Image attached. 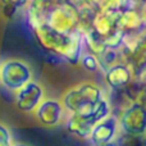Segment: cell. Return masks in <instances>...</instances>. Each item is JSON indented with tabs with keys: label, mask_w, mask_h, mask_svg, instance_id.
<instances>
[{
	"label": "cell",
	"mask_w": 146,
	"mask_h": 146,
	"mask_svg": "<svg viewBox=\"0 0 146 146\" xmlns=\"http://www.w3.org/2000/svg\"><path fill=\"white\" fill-rule=\"evenodd\" d=\"M31 31L33 33V37L44 50L62 58L68 64H80V59L85 51L82 32L63 35L51 30L46 25L36 26L31 28Z\"/></svg>",
	"instance_id": "6da1fadb"
},
{
	"label": "cell",
	"mask_w": 146,
	"mask_h": 146,
	"mask_svg": "<svg viewBox=\"0 0 146 146\" xmlns=\"http://www.w3.org/2000/svg\"><path fill=\"white\" fill-rule=\"evenodd\" d=\"M106 98L101 86L92 81H83L69 88L62 98V104L67 114H86L95 109V106Z\"/></svg>",
	"instance_id": "7a4b0ae2"
},
{
	"label": "cell",
	"mask_w": 146,
	"mask_h": 146,
	"mask_svg": "<svg viewBox=\"0 0 146 146\" xmlns=\"http://www.w3.org/2000/svg\"><path fill=\"white\" fill-rule=\"evenodd\" d=\"M111 104L108 98H104L95 106L94 110L86 114H67L66 117V128L73 136L78 137L81 140H88L92 128L103 121L104 118L111 114Z\"/></svg>",
	"instance_id": "3957f363"
},
{
	"label": "cell",
	"mask_w": 146,
	"mask_h": 146,
	"mask_svg": "<svg viewBox=\"0 0 146 146\" xmlns=\"http://www.w3.org/2000/svg\"><path fill=\"white\" fill-rule=\"evenodd\" d=\"M121 53L135 80L144 81L146 78V28L133 36H127Z\"/></svg>",
	"instance_id": "277c9868"
},
{
	"label": "cell",
	"mask_w": 146,
	"mask_h": 146,
	"mask_svg": "<svg viewBox=\"0 0 146 146\" xmlns=\"http://www.w3.org/2000/svg\"><path fill=\"white\" fill-rule=\"evenodd\" d=\"M44 25L63 35L82 32L81 13L69 0L53 8L46 17Z\"/></svg>",
	"instance_id": "5b68a950"
},
{
	"label": "cell",
	"mask_w": 146,
	"mask_h": 146,
	"mask_svg": "<svg viewBox=\"0 0 146 146\" xmlns=\"http://www.w3.org/2000/svg\"><path fill=\"white\" fill-rule=\"evenodd\" d=\"M33 80V71L22 59H5L0 63V86L14 94Z\"/></svg>",
	"instance_id": "8992f818"
},
{
	"label": "cell",
	"mask_w": 146,
	"mask_h": 146,
	"mask_svg": "<svg viewBox=\"0 0 146 146\" xmlns=\"http://www.w3.org/2000/svg\"><path fill=\"white\" fill-rule=\"evenodd\" d=\"M119 129L127 137L146 136V104L142 101H132L118 114Z\"/></svg>",
	"instance_id": "52a82bcc"
},
{
	"label": "cell",
	"mask_w": 146,
	"mask_h": 146,
	"mask_svg": "<svg viewBox=\"0 0 146 146\" xmlns=\"http://www.w3.org/2000/svg\"><path fill=\"white\" fill-rule=\"evenodd\" d=\"M44 99L45 91L42 86L33 80L14 92L15 106L23 113H33Z\"/></svg>",
	"instance_id": "ba28073f"
},
{
	"label": "cell",
	"mask_w": 146,
	"mask_h": 146,
	"mask_svg": "<svg viewBox=\"0 0 146 146\" xmlns=\"http://www.w3.org/2000/svg\"><path fill=\"white\" fill-rule=\"evenodd\" d=\"M33 113L37 121L46 127L58 126L67 117V111L62 101L56 99H44Z\"/></svg>",
	"instance_id": "9c48e42d"
},
{
	"label": "cell",
	"mask_w": 146,
	"mask_h": 146,
	"mask_svg": "<svg viewBox=\"0 0 146 146\" xmlns=\"http://www.w3.org/2000/svg\"><path fill=\"white\" fill-rule=\"evenodd\" d=\"M119 131L121 129H119L118 117L111 113L94 127L90 137H88V141L91 142L92 146L110 144V142L117 141Z\"/></svg>",
	"instance_id": "30bf717a"
},
{
	"label": "cell",
	"mask_w": 146,
	"mask_h": 146,
	"mask_svg": "<svg viewBox=\"0 0 146 146\" xmlns=\"http://www.w3.org/2000/svg\"><path fill=\"white\" fill-rule=\"evenodd\" d=\"M118 28L127 36H133L146 28V22L141 7H132L122 10L118 17Z\"/></svg>",
	"instance_id": "8fae6325"
},
{
	"label": "cell",
	"mask_w": 146,
	"mask_h": 146,
	"mask_svg": "<svg viewBox=\"0 0 146 146\" xmlns=\"http://www.w3.org/2000/svg\"><path fill=\"white\" fill-rule=\"evenodd\" d=\"M64 1L67 0H30L25 9V17L28 27L33 28L36 26L44 25L50 10Z\"/></svg>",
	"instance_id": "7c38bea8"
},
{
	"label": "cell",
	"mask_w": 146,
	"mask_h": 146,
	"mask_svg": "<svg viewBox=\"0 0 146 146\" xmlns=\"http://www.w3.org/2000/svg\"><path fill=\"white\" fill-rule=\"evenodd\" d=\"M105 82L113 91H118L127 87L135 80L129 67L124 62L114 64L104 72Z\"/></svg>",
	"instance_id": "4fadbf2b"
},
{
	"label": "cell",
	"mask_w": 146,
	"mask_h": 146,
	"mask_svg": "<svg viewBox=\"0 0 146 146\" xmlns=\"http://www.w3.org/2000/svg\"><path fill=\"white\" fill-rule=\"evenodd\" d=\"M80 64L82 66V68H85L88 72H96V71H101L100 69V63L96 55H94L92 53L88 51H83L82 56L80 59Z\"/></svg>",
	"instance_id": "5bb4252c"
},
{
	"label": "cell",
	"mask_w": 146,
	"mask_h": 146,
	"mask_svg": "<svg viewBox=\"0 0 146 146\" xmlns=\"http://www.w3.org/2000/svg\"><path fill=\"white\" fill-rule=\"evenodd\" d=\"M0 1L3 3V10L12 17L17 10L26 9L30 0H0Z\"/></svg>",
	"instance_id": "9a60e30c"
},
{
	"label": "cell",
	"mask_w": 146,
	"mask_h": 146,
	"mask_svg": "<svg viewBox=\"0 0 146 146\" xmlns=\"http://www.w3.org/2000/svg\"><path fill=\"white\" fill-rule=\"evenodd\" d=\"M13 137L9 128L4 123H0V146H13Z\"/></svg>",
	"instance_id": "2e32d148"
},
{
	"label": "cell",
	"mask_w": 146,
	"mask_h": 146,
	"mask_svg": "<svg viewBox=\"0 0 146 146\" xmlns=\"http://www.w3.org/2000/svg\"><path fill=\"white\" fill-rule=\"evenodd\" d=\"M132 3H133L135 5H137V7H142V5L146 3V0H131Z\"/></svg>",
	"instance_id": "e0dca14e"
},
{
	"label": "cell",
	"mask_w": 146,
	"mask_h": 146,
	"mask_svg": "<svg viewBox=\"0 0 146 146\" xmlns=\"http://www.w3.org/2000/svg\"><path fill=\"white\" fill-rule=\"evenodd\" d=\"M141 10H142V14H144V18H145V22H146V3L141 7Z\"/></svg>",
	"instance_id": "ac0fdd59"
},
{
	"label": "cell",
	"mask_w": 146,
	"mask_h": 146,
	"mask_svg": "<svg viewBox=\"0 0 146 146\" xmlns=\"http://www.w3.org/2000/svg\"><path fill=\"white\" fill-rule=\"evenodd\" d=\"M13 146H30V145L23 144V142H14V144H13Z\"/></svg>",
	"instance_id": "d6986e66"
},
{
	"label": "cell",
	"mask_w": 146,
	"mask_h": 146,
	"mask_svg": "<svg viewBox=\"0 0 146 146\" xmlns=\"http://www.w3.org/2000/svg\"><path fill=\"white\" fill-rule=\"evenodd\" d=\"M101 146H119L118 142L114 141V142H110V144H106V145H101Z\"/></svg>",
	"instance_id": "ffe728a7"
},
{
	"label": "cell",
	"mask_w": 146,
	"mask_h": 146,
	"mask_svg": "<svg viewBox=\"0 0 146 146\" xmlns=\"http://www.w3.org/2000/svg\"><path fill=\"white\" fill-rule=\"evenodd\" d=\"M0 63H1V60H0Z\"/></svg>",
	"instance_id": "44dd1931"
}]
</instances>
